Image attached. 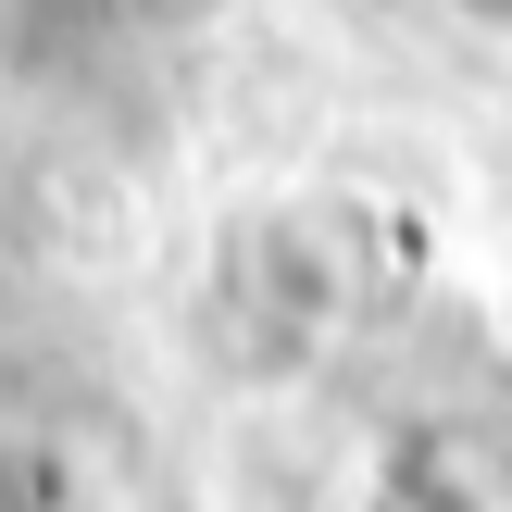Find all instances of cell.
Wrapping results in <instances>:
<instances>
[{"label": "cell", "instance_id": "obj_1", "mask_svg": "<svg viewBox=\"0 0 512 512\" xmlns=\"http://www.w3.org/2000/svg\"><path fill=\"white\" fill-rule=\"evenodd\" d=\"M388 438H350L313 413H238L213 438V500L225 512H363Z\"/></svg>", "mask_w": 512, "mask_h": 512}, {"label": "cell", "instance_id": "obj_3", "mask_svg": "<svg viewBox=\"0 0 512 512\" xmlns=\"http://www.w3.org/2000/svg\"><path fill=\"white\" fill-rule=\"evenodd\" d=\"M463 13H488V25H512V0H463Z\"/></svg>", "mask_w": 512, "mask_h": 512}, {"label": "cell", "instance_id": "obj_2", "mask_svg": "<svg viewBox=\"0 0 512 512\" xmlns=\"http://www.w3.org/2000/svg\"><path fill=\"white\" fill-rule=\"evenodd\" d=\"M363 512H488V463L463 438H388Z\"/></svg>", "mask_w": 512, "mask_h": 512}, {"label": "cell", "instance_id": "obj_4", "mask_svg": "<svg viewBox=\"0 0 512 512\" xmlns=\"http://www.w3.org/2000/svg\"><path fill=\"white\" fill-rule=\"evenodd\" d=\"M500 338H512V263H500Z\"/></svg>", "mask_w": 512, "mask_h": 512}]
</instances>
